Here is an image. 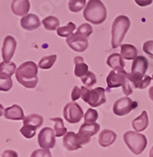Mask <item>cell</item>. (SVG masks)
I'll list each match as a JSON object with an SVG mask.
<instances>
[{
    "label": "cell",
    "instance_id": "21",
    "mask_svg": "<svg viewBox=\"0 0 153 157\" xmlns=\"http://www.w3.org/2000/svg\"><path fill=\"white\" fill-rule=\"evenodd\" d=\"M121 56L124 59L131 60L138 57V49L135 46L131 44H122L120 46Z\"/></svg>",
    "mask_w": 153,
    "mask_h": 157
},
{
    "label": "cell",
    "instance_id": "23",
    "mask_svg": "<svg viewBox=\"0 0 153 157\" xmlns=\"http://www.w3.org/2000/svg\"><path fill=\"white\" fill-rule=\"evenodd\" d=\"M42 25L46 30L54 31L60 28V20L54 16H49L42 20Z\"/></svg>",
    "mask_w": 153,
    "mask_h": 157
},
{
    "label": "cell",
    "instance_id": "6",
    "mask_svg": "<svg viewBox=\"0 0 153 157\" xmlns=\"http://www.w3.org/2000/svg\"><path fill=\"white\" fill-rule=\"evenodd\" d=\"M82 90V99L88 103L92 108L98 107L107 101L106 97V90L101 87H97L92 90L83 86L81 88Z\"/></svg>",
    "mask_w": 153,
    "mask_h": 157
},
{
    "label": "cell",
    "instance_id": "32",
    "mask_svg": "<svg viewBox=\"0 0 153 157\" xmlns=\"http://www.w3.org/2000/svg\"><path fill=\"white\" fill-rule=\"evenodd\" d=\"M81 80L84 84V86L87 87V88H90V87L94 86L97 81L95 73L92 72V71H88L83 78H81Z\"/></svg>",
    "mask_w": 153,
    "mask_h": 157
},
{
    "label": "cell",
    "instance_id": "37",
    "mask_svg": "<svg viewBox=\"0 0 153 157\" xmlns=\"http://www.w3.org/2000/svg\"><path fill=\"white\" fill-rule=\"evenodd\" d=\"M143 51L153 59V40H148L143 44Z\"/></svg>",
    "mask_w": 153,
    "mask_h": 157
},
{
    "label": "cell",
    "instance_id": "7",
    "mask_svg": "<svg viewBox=\"0 0 153 157\" xmlns=\"http://www.w3.org/2000/svg\"><path fill=\"white\" fill-rule=\"evenodd\" d=\"M149 68V61L143 56H138L133 59L131 72L129 73V81L132 79H139L146 76V72Z\"/></svg>",
    "mask_w": 153,
    "mask_h": 157
},
{
    "label": "cell",
    "instance_id": "14",
    "mask_svg": "<svg viewBox=\"0 0 153 157\" xmlns=\"http://www.w3.org/2000/svg\"><path fill=\"white\" fill-rule=\"evenodd\" d=\"M62 144L64 148L67 151H76L78 149L82 148V144L80 142V139L78 137V134L74 132H68L63 139H62Z\"/></svg>",
    "mask_w": 153,
    "mask_h": 157
},
{
    "label": "cell",
    "instance_id": "42",
    "mask_svg": "<svg viewBox=\"0 0 153 157\" xmlns=\"http://www.w3.org/2000/svg\"><path fill=\"white\" fill-rule=\"evenodd\" d=\"M150 157H153V146L151 147V151H150Z\"/></svg>",
    "mask_w": 153,
    "mask_h": 157
},
{
    "label": "cell",
    "instance_id": "9",
    "mask_svg": "<svg viewBox=\"0 0 153 157\" xmlns=\"http://www.w3.org/2000/svg\"><path fill=\"white\" fill-rule=\"evenodd\" d=\"M138 107V102L132 101L129 97H123L115 101L113 105V112L116 116L127 115L131 111Z\"/></svg>",
    "mask_w": 153,
    "mask_h": 157
},
{
    "label": "cell",
    "instance_id": "19",
    "mask_svg": "<svg viewBox=\"0 0 153 157\" xmlns=\"http://www.w3.org/2000/svg\"><path fill=\"white\" fill-rule=\"evenodd\" d=\"M148 126H149V116L146 111H143L139 117L135 118L132 121V127L138 132L145 131Z\"/></svg>",
    "mask_w": 153,
    "mask_h": 157
},
{
    "label": "cell",
    "instance_id": "30",
    "mask_svg": "<svg viewBox=\"0 0 153 157\" xmlns=\"http://www.w3.org/2000/svg\"><path fill=\"white\" fill-rule=\"evenodd\" d=\"M68 6L70 11L77 13L86 6V0H69Z\"/></svg>",
    "mask_w": 153,
    "mask_h": 157
},
{
    "label": "cell",
    "instance_id": "5",
    "mask_svg": "<svg viewBox=\"0 0 153 157\" xmlns=\"http://www.w3.org/2000/svg\"><path fill=\"white\" fill-rule=\"evenodd\" d=\"M124 141L128 149L136 155L143 153L148 144L146 136L136 131H128L124 134Z\"/></svg>",
    "mask_w": 153,
    "mask_h": 157
},
{
    "label": "cell",
    "instance_id": "8",
    "mask_svg": "<svg viewBox=\"0 0 153 157\" xmlns=\"http://www.w3.org/2000/svg\"><path fill=\"white\" fill-rule=\"evenodd\" d=\"M99 130H100V125L96 122L83 123L77 133L82 145L88 144L91 141V137L95 135L99 132Z\"/></svg>",
    "mask_w": 153,
    "mask_h": 157
},
{
    "label": "cell",
    "instance_id": "1",
    "mask_svg": "<svg viewBox=\"0 0 153 157\" xmlns=\"http://www.w3.org/2000/svg\"><path fill=\"white\" fill-rule=\"evenodd\" d=\"M38 67L33 61L22 63L16 71V78L23 87L34 89L38 84Z\"/></svg>",
    "mask_w": 153,
    "mask_h": 157
},
{
    "label": "cell",
    "instance_id": "33",
    "mask_svg": "<svg viewBox=\"0 0 153 157\" xmlns=\"http://www.w3.org/2000/svg\"><path fill=\"white\" fill-rule=\"evenodd\" d=\"M13 86L11 77L0 75V90L1 91H8Z\"/></svg>",
    "mask_w": 153,
    "mask_h": 157
},
{
    "label": "cell",
    "instance_id": "11",
    "mask_svg": "<svg viewBox=\"0 0 153 157\" xmlns=\"http://www.w3.org/2000/svg\"><path fill=\"white\" fill-rule=\"evenodd\" d=\"M55 132L50 127H45L40 130L38 136V143L42 149H51L56 144Z\"/></svg>",
    "mask_w": 153,
    "mask_h": 157
},
{
    "label": "cell",
    "instance_id": "13",
    "mask_svg": "<svg viewBox=\"0 0 153 157\" xmlns=\"http://www.w3.org/2000/svg\"><path fill=\"white\" fill-rule=\"evenodd\" d=\"M17 48V41L12 36H6L2 46V58L5 62H10Z\"/></svg>",
    "mask_w": 153,
    "mask_h": 157
},
{
    "label": "cell",
    "instance_id": "40",
    "mask_svg": "<svg viewBox=\"0 0 153 157\" xmlns=\"http://www.w3.org/2000/svg\"><path fill=\"white\" fill-rule=\"evenodd\" d=\"M134 1L139 6H147L152 4L153 0H134Z\"/></svg>",
    "mask_w": 153,
    "mask_h": 157
},
{
    "label": "cell",
    "instance_id": "34",
    "mask_svg": "<svg viewBox=\"0 0 153 157\" xmlns=\"http://www.w3.org/2000/svg\"><path fill=\"white\" fill-rule=\"evenodd\" d=\"M78 34L83 36V37H90L93 33V28L90 24L88 23H84V24H82L80 25L78 28H77V31Z\"/></svg>",
    "mask_w": 153,
    "mask_h": 157
},
{
    "label": "cell",
    "instance_id": "31",
    "mask_svg": "<svg viewBox=\"0 0 153 157\" xmlns=\"http://www.w3.org/2000/svg\"><path fill=\"white\" fill-rule=\"evenodd\" d=\"M36 131L37 128L32 126V125H29V124H25L23 125V127L19 130L20 133L27 139H31L36 135Z\"/></svg>",
    "mask_w": 153,
    "mask_h": 157
},
{
    "label": "cell",
    "instance_id": "36",
    "mask_svg": "<svg viewBox=\"0 0 153 157\" xmlns=\"http://www.w3.org/2000/svg\"><path fill=\"white\" fill-rule=\"evenodd\" d=\"M30 157H52L50 149H38L35 150Z\"/></svg>",
    "mask_w": 153,
    "mask_h": 157
},
{
    "label": "cell",
    "instance_id": "25",
    "mask_svg": "<svg viewBox=\"0 0 153 157\" xmlns=\"http://www.w3.org/2000/svg\"><path fill=\"white\" fill-rule=\"evenodd\" d=\"M17 67L14 62H1L0 64V75L11 77L14 73H16Z\"/></svg>",
    "mask_w": 153,
    "mask_h": 157
},
{
    "label": "cell",
    "instance_id": "29",
    "mask_svg": "<svg viewBox=\"0 0 153 157\" xmlns=\"http://www.w3.org/2000/svg\"><path fill=\"white\" fill-rule=\"evenodd\" d=\"M152 80V77L149 76V75H146L143 78H139V79H132L130 80V83L136 88V89H139V90H144L146 89L151 82Z\"/></svg>",
    "mask_w": 153,
    "mask_h": 157
},
{
    "label": "cell",
    "instance_id": "20",
    "mask_svg": "<svg viewBox=\"0 0 153 157\" xmlns=\"http://www.w3.org/2000/svg\"><path fill=\"white\" fill-rule=\"evenodd\" d=\"M107 64L113 70H124L125 61L121 54L118 53H112L107 59Z\"/></svg>",
    "mask_w": 153,
    "mask_h": 157
},
{
    "label": "cell",
    "instance_id": "17",
    "mask_svg": "<svg viewBox=\"0 0 153 157\" xmlns=\"http://www.w3.org/2000/svg\"><path fill=\"white\" fill-rule=\"evenodd\" d=\"M4 117L11 121H20L25 119V115L22 108L19 105L14 104L11 107H7L5 109Z\"/></svg>",
    "mask_w": 153,
    "mask_h": 157
},
{
    "label": "cell",
    "instance_id": "2",
    "mask_svg": "<svg viewBox=\"0 0 153 157\" xmlns=\"http://www.w3.org/2000/svg\"><path fill=\"white\" fill-rule=\"evenodd\" d=\"M83 17L94 25H99L106 21L107 17V10L101 0H89L84 10Z\"/></svg>",
    "mask_w": 153,
    "mask_h": 157
},
{
    "label": "cell",
    "instance_id": "38",
    "mask_svg": "<svg viewBox=\"0 0 153 157\" xmlns=\"http://www.w3.org/2000/svg\"><path fill=\"white\" fill-rule=\"evenodd\" d=\"M71 97H72L73 101H75L78 99L82 98V90H81V88H79L78 86H74L73 90H72Z\"/></svg>",
    "mask_w": 153,
    "mask_h": 157
},
{
    "label": "cell",
    "instance_id": "18",
    "mask_svg": "<svg viewBox=\"0 0 153 157\" xmlns=\"http://www.w3.org/2000/svg\"><path fill=\"white\" fill-rule=\"evenodd\" d=\"M116 140V133L114 131L105 129L99 133L98 143L102 147H108L112 145Z\"/></svg>",
    "mask_w": 153,
    "mask_h": 157
},
{
    "label": "cell",
    "instance_id": "26",
    "mask_svg": "<svg viewBox=\"0 0 153 157\" xmlns=\"http://www.w3.org/2000/svg\"><path fill=\"white\" fill-rule=\"evenodd\" d=\"M76 29V26L73 22H69L64 27H60L57 29V35L62 38H69L74 34V31Z\"/></svg>",
    "mask_w": 153,
    "mask_h": 157
},
{
    "label": "cell",
    "instance_id": "43",
    "mask_svg": "<svg viewBox=\"0 0 153 157\" xmlns=\"http://www.w3.org/2000/svg\"><path fill=\"white\" fill-rule=\"evenodd\" d=\"M151 77H152V80H153V74H152V76H151Z\"/></svg>",
    "mask_w": 153,
    "mask_h": 157
},
{
    "label": "cell",
    "instance_id": "35",
    "mask_svg": "<svg viewBox=\"0 0 153 157\" xmlns=\"http://www.w3.org/2000/svg\"><path fill=\"white\" fill-rule=\"evenodd\" d=\"M84 122H95L98 119V113L97 111L90 108L84 113Z\"/></svg>",
    "mask_w": 153,
    "mask_h": 157
},
{
    "label": "cell",
    "instance_id": "22",
    "mask_svg": "<svg viewBox=\"0 0 153 157\" xmlns=\"http://www.w3.org/2000/svg\"><path fill=\"white\" fill-rule=\"evenodd\" d=\"M74 75L78 78H83L89 71L88 65L83 61V58L81 56H77L74 59Z\"/></svg>",
    "mask_w": 153,
    "mask_h": 157
},
{
    "label": "cell",
    "instance_id": "16",
    "mask_svg": "<svg viewBox=\"0 0 153 157\" xmlns=\"http://www.w3.org/2000/svg\"><path fill=\"white\" fill-rule=\"evenodd\" d=\"M21 27L29 31L35 30L39 28L40 26V20L38 17L35 14H28L27 16L23 17L20 20Z\"/></svg>",
    "mask_w": 153,
    "mask_h": 157
},
{
    "label": "cell",
    "instance_id": "4",
    "mask_svg": "<svg viewBox=\"0 0 153 157\" xmlns=\"http://www.w3.org/2000/svg\"><path fill=\"white\" fill-rule=\"evenodd\" d=\"M128 76L129 73H127L125 70H113L107 77V84L108 89L122 87L123 92L127 96L130 95L133 90L130 86Z\"/></svg>",
    "mask_w": 153,
    "mask_h": 157
},
{
    "label": "cell",
    "instance_id": "24",
    "mask_svg": "<svg viewBox=\"0 0 153 157\" xmlns=\"http://www.w3.org/2000/svg\"><path fill=\"white\" fill-rule=\"evenodd\" d=\"M50 121H54V132H55L56 137L64 136L68 132L67 128L64 126V123H63V121L62 118H50Z\"/></svg>",
    "mask_w": 153,
    "mask_h": 157
},
{
    "label": "cell",
    "instance_id": "3",
    "mask_svg": "<svg viewBox=\"0 0 153 157\" xmlns=\"http://www.w3.org/2000/svg\"><path fill=\"white\" fill-rule=\"evenodd\" d=\"M130 28V19L128 17L120 15L116 17L112 24V30H111V46L113 48H116L120 47L122 41L125 38L127 32Z\"/></svg>",
    "mask_w": 153,
    "mask_h": 157
},
{
    "label": "cell",
    "instance_id": "28",
    "mask_svg": "<svg viewBox=\"0 0 153 157\" xmlns=\"http://www.w3.org/2000/svg\"><path fill=\"white\" fill-rule=\"evenodd\" d=\"M56 59H57V55H51V56L43 57L38 61V68L41 69V70H49L54 65Z\"/></svg>",
    "mask_w": 153,
    "mask_h": 157
},
{
    "label": "cell",
    "instance_id": "10",
    "mask_svg": "<svg viewBox=\"0 0 153 157\" xmlns=\"http://www.w3.org/2000/svg\"><path fill=\"white\" fill-rule=\"evenodd\" d=\"M83 116V112L81 106L75 101L68 102L63 108V117L69 123H77Z\"/></svg>",
    "mask_w": 153,
    "mask_h": 157
},
{
    "label": "cell",
    "instance_id": "12",
    "mask_svg": "<svg viewBox=\"0 0 153 157\" xmlns=\"http://www.w3.org/2000/svg\"><path fill=\"white\" fill-rule=\"evenodd\" d=\"M67 45L74 51L77 52H83L88 48V39L86 37H83L80 34L75 32L72 36L66 39Z\"/></svg>",
    "mask_w": 153,
    "mask_h": 157
},
{
    "label": "cell",
    "instance_id": "41",
    "mask_svg": "<svg viewBox=\"0 0 153 157\" xmlns=\"http://www.w3.org/2000/svg\"><path fill=\"white\" fill-rule=\"evenodd\" d=\"M149 97H150V99L153 101V87H151V89L149 90Z\"/></svg>",
    "mask_w": 153,
    "mask_h": 157
},
{
    "label": "cell",
    "instance_id": "15",
    "mask_svg": "<svg viewBox=\"0 0 153 157\" xmlns=\"http://www.w3.org/2000/svg\"><path fill=\"white\" fill-rule=\"evenodd\" d=\"M30 9V3L29 0H13L11 3V10L14 15L18 17H25Z\"/></svg>",
    "mask_w": 153,
    "mask_h": 157
},
{
    "label": "cell",
    "instance_id": "27",
    "mask_svg": "<svg viewBox=\"0 0 153 157\" xmlns=\"http://www.w3.org/2000/svg\"><path fill=\"white\" fill-rule=\"evenodd\" d=\"M42 123H43V117L38 114H36V113L28 115L23 120V125H25V124L32 125V126L36 127L37 129L42 125Z\"/></svg>",
    "mask_w": 153,
    "mask_h": 157
},
{
    "label": "cell",
    "instance_id": "39",
    "mask_svg": "<svg viewBox=\"0 0 153 157\" xmlns=\"http://www.w3.org/2000/svg\"><path fill=\"white\" fill-rule=\"evenodd\" d=\"M1 157H18V155L14 150H6L1 155Z\"/></svg>",
    "mask_w": 153,
    "mask_h": 157
}]
</instances>
